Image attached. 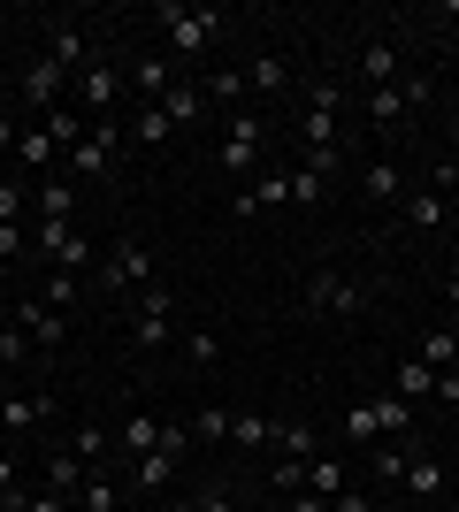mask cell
Segmentation results:
<instances>
[{
	"instance_id": "cell-6",
	"label": "cell",
	"mask_w": 459,
	"mask_h": 512,
	"mask_svg": "<svg viewBox=\"0 0 459 512\" xmlns=\"http://www.w3.org/2000/svg\"><path fill=\"white\" fill-rule=\"evenodd\" d=\"M161 23H169V54H207L215 46V8H184V0H169L161 8Z\"/></svg>"
},
{
	"instance_id": "cell-48",
	"label": "cell",
	"mask_w": 459,
	"mask_h": 512,
	"mask_svg": "<svg viewBox=\"0 0 459 512\" xmlns=\"http://www.w3.org/2000/svg\"><path fill=\"white\" fill-rule=\"evenodd\" d=\"M16 138H23V130H16V115H0V161H16Z\"/></svg>"
},
{
	"instance_id": "cell-29",
	"label": "cell",
	"mask_w": 459,
	"mask_h": 512,
	"mask_svg": "<svg viewBox=\"0 0 459 512\" xmlns=\"http://www.w3.org/2000/svg\"><path fill=\"white\" fill-rule=\"evenodd\" d=\"M375 421H383V436H391V444H406V436H414V406H406V398H375Z\"/></svg>"
},
{
	"instance_id": "cell-53",
	"label": "cell",
	"mask_w": 459,
	"mask_h": 512,
	"mask_svg": "<svg viewBox=\"0 0 459 512\" xmlns=\"http://www.w3.org/2000/svg\"><path fill=\"white\" fill-rule=\"evenodd\" d=\"M268 512H291V497H284V505H268Z\"/></svg>"
},
{
	"instance_id": "cell-8",
	"label": "cell",
	"mask_w": 459,
	"mask_h": 512,
	"mask_svg": "<svg viewBox=\"0 0 459 512\" xmlns=\"http://www.w3.org/2000/svg\"><path fill=\"white\" fill-rule=\"evenodd\" d=\"M69 85H77V77H69V69H54V62H46V54H39V62H31V69H23V77H16V100L31 107V115H54Z\"/></svg>"
},
{
	"instance_id": "cell-24",
	"label": "cell",
	"mask_w": 459,
	"mask_h": 512,
	"mask_svg": "<svg viewBox=\"0 0 459 512\" xmlns=\"http://www.w3.org/2000/svg\"><path fill=\"white\" fill-rule=\"evenodd\" d=\"M306 490H314V497H337V490H345V459L314 451V459H306Z\"/></svg>"
},
{
	"instance_id": "cell-45",
	"label": "cell",
	"mask_w": 459,
	"mask_h": 512,
	"mask_svg": "<svg viewBox=\"0 0 459 512\" xmlns=\"http://www.w3.org/2000/svg\"><path fill=\"white\" fill-rule=\"evenodd\" d=\"M23 214H31V199H23V176H16V184H0V222H23Z\"/></svg>"
},
{
	"instance_id": "cell-25",
	"label": "cell",
	"mask_w": 459,
	"mask_h": 512,
	"mask_svg": "<svg viewBox=\"0 0 459 512\" xmlns=\"http://www.w3.org/2000/svg\"><path fill=\"white\" fill-rule=\"evenodd\" d=\"M284 85H291V62H284V54H261V62L245 69V92H284Z\"/></svg>"
},
{
	"instance_id": "cell-31",
	"label": "cell",
	"mask_w": 459,
	"mask_h": 512,
	"mask_svg": "<svg viewBox=\"0 0 459 512\" xmlns=\"http://www.w3.org/2000/svg\"><path fill=\"white\" fill-rule=\"evenodd\" d=\"M77 291H85V276H62V268H46V291H39V306L69 314V306H77Z\"/></svg>"
},
{
	"instance_id": "cell-1",
	"label": "cell",
	"mask_w": 459,
	"mask_h": 512,
	"mask_svg": "<svg viewBox=\"0 0 459 512\" xmlns=\"http://www.w3.org/2000/svg\"><path fill=\"white\" fill-rule=\"evenodd\" d=\"M169 314H176L169 283H146V291L131 299V321H123V337H131V352H161V344L176 337V329H169Z\"/></svg>"
},
{
	"instance_id": "cell-20",
	"label": "cell",
	"mask_w": 459,
	"mask_h": 512,
	"mask_svg": "<svg viewBox=\"0 0 459 512\" xmlns=\"http://www.w3.org/2000/svg\"><path fill=\"white\" fill-rule=\"evenodd\" d=\"M39 130H46V146H54V153H77V146H85V115H77V107L39 115Z\"/></svg>"
},
{
	"instance_id": "cell-3",
	"label": "cell",
	"mask_w": 459,
	"mask_h": 512,
	"mask_svg": "<svg viewBox=\"0 0 459 512\" xmlns=\"http://www.w3.org/2000/svg\"><path fill=\"white\" fill-rule=\"evenodd\" d=\"M368 306V283L345 276V268H306V314H360Z\"/></svg>"
},
{
	"instance_id": "cell-16",
	"label": "cell",
	"mask_w": 459,
	"mask_h": 512,
	"mask_svg": "<svg viewBox=\"0 0 459 512\" xmlns=\"http://www.w3.org/2000/svg\"><path fill=\"white\" fill-rule=\"evenodd\" d=\"M85 459H77V451H69V444H54V451H46V490H54V497H77V490H85Z\"/></svg>"
},
{
	"instance_id": "cell-36",
	"label": "cell",
	"mask_w": 459,
	"mask_h": 512,
	"mask_svg": "<svg viewBox=\"0 0 459 512\" xmlns=\"http://www.w3.org/2000/svg\"><path fill=\"white\" fill-rule=\"evenodd\" d=\"M31 352H39V344H31V329H23V321H0V367H23Z\"/></svg>"
},
{
	"instance_id": "cell-12",
	"label": "cell",
	"mask_w": 459,
	"mask_h": 512,
	"mask_svg": "<svg viewBox=\"0 0 459 512\" xmlns=\"http://www.w3.org/2000/svg\"><path fill=\"white\" fill-rule=\"evenodd\" d=\"M360 192H368L375 207H406V169H398L391 153H375L368 169H360Z\"/></svg>"
},
{
	"instance_id": "cell-9",
	"label": "cell",
	"mask_w": 459,
	"mask_h": 512,
	"mask_svg": "<svg viewBox=\"0 0 459 512\" xmlns=\"http://www.w3.org/2000/svg\"><path fill=\"white\" fill-rule=\"evenodd\" d=\"M261 138H268V130H261V115H230V130H222V146H215V161H222V169H230V176H245V169H253V161H261Z\"/></svg>"
},
{
	"instance_id": "cell-44",
	"label": "cell",
	"mask_w": 459,
	"mask_h": 512,
	"mask_svg": "<svg viewBox=\"0 0 459 512\" xmlns=\"http://www.w3.org/2000/svg\"><path fill=\"white\" fill-rule=\"evenodd\" d=\"M306 107H314V115H337V107H345V85H329V77H314V85H306Z\"/></svg>"
},
{
	"instance_id": "cell-39",
	"label": "cell",
	"mask_w": 459,
	"mask_h": 512,
	"mask_svg": "<svg viewBox=\"0 0 459 512\" xmlns=\"http://www.w3.org/2000/svg\"><path fill=\"white\" fill-rule=\"evenodd\" d=\"M230 444H276V421H261V413H230Z\"/></svg>"
},
{
	"instance_id": "cell-54",
	"label": "cell",
	"mask_w": 459,
	"mask_h": 512,
	"mask_svg": "<svg viewBox=\"0 0 459 512\" xmlns=\"http://www.w3.org/2000/svg\"><path fill=\"white\" fill-rule=\"evenodd\" d=\"M452 16H459V0H452Z\"/></svg>"
},
{
	"instance_id": "cell-50",
	"label": "cell",
	"mask_w": 459,
	"mask_h": 512,
	"mask_svg": "<svg viewBox=\"0 0 459 512\" xmlns=\"http://www.w3.org/2000/svg\"><path fill=\"white\" fill-rule=\"evenodd\" d=\"M199 505H207V512H230V497H222V490H207V497H199Z\"/></svg>"
},
{
	"instance_id": "cell-30",
	"label": "cell",
	"mask_w": 459,
	"mask_h": 512,
	"mask_svg": "<svg viewBox=\"0 0 459 512\" xmlns=\"http://www.w3.org/2000/svg\"><path fill=\"white\" fill-rule=\"evenodd\" d=\"M391 390H414V398H437V367H421L414 352L398 360V375H391Z\"/></svg>"
},
{
	"instance_id": "cell-17",
	"label": "cell",
	"mask_w": 459,
	"mask_h": 512,
	"mask_svg": "<svg viewBox=\"0 0 459 512\" xmlns=\"http://www.w3.org/2000/svg\"><path fill=\"white\" fill-rule=\"evenodd\" d=\"M161 436H169V421H153V413H131V421L115 428V451L146 459V451H161Z\"/></svg>"
},
{
	"instance_id": "cell-34",
	"label": "cell",
	"mask_w": 459,
	"mask_h": 512,
	"mask_svg": "<svg viewBox=\"0 0 459 512\" xmlns=\"http://www.w3.org/2000/svg\"><path fill=\"white\" fill-rule=\"evenodd\" d=\"M31 207H39V222H69V207H77V192H69L62 176H54V184H39V199H31Z\"/></svg>"
},
{
	"instance_id": "cell-11",
	"label": "cell",
	"mask_w": 459,
	"mask_h": 512,
	"mask_svg": "<svg viewBox=\"0 0 459 512\" xmlns=\"http://www.w3.org/2000/svg\"><path fill=\"white\" fill-rule=\"evenodd\" d=\"M39 421H54V390H8L0 398V428L8 436H23V428H39Z\"/></svg>"
},
{
	"instance_id": "cell-4",
	"label": "cell",
	"mask_w": 459,
	"mask_h": 512,
	"mask_svg": "<svg viewBox=\"0 0 459 512\" xmlns=\"http://www.w3.org/2000/svg\"><path fill=\"white\" fill-rule=\"evenodd\" d=\"M146 283H161V276H153V253L138 245V237H115L108 268H100V291L115 299V291H146Z\"/></svg>"
},
{
	"instance_id": "cell-42",
	"label": "cell",
	"mask_w": 459,
	"mask_h": 512,
	"mask_svg": "<svg viewBox=\"0 0 459 512\" xmlns=\"http://www.w3.org/2000/svg\"><path fill=\"white\" fill-rule=\"evenodd\" d=\"M276 444H284L291 459H314V451H322V436H314L306 421H291V428H276Z\"/></svg>"
},
{
	"instance_id": "cell-43",
	"label": "cell",
	"mask_w": 459,
	"mask_h": 512,
	"mask_svg": "<svg viewBox=\"0 0 459 512\" xmlns=\"http://www.w3.org/2000/svg\"><path fill=\"white\" fill-rule=\"evenodd\" d=\"M368 115H375V123H398V115H406V92H398V85L368 92Z\"/></svg>"
},
{
	"instance_id": "cell-46",
	"label": "cell",
	"mask_w": 459,
	"mask_h": 512,
	"mask_svg": "<svg viewBox=\"0 0 459 512\" xmlns=\"http://www.w3.org/2000/svg\"><path fill=\"white\" fill-rule=\"evenodd\" d=\"M23 512H77V497H54V490H31V497H23Z\"/></svg>"
},
{
	"instance_id": "cell-38",
	"label": "cell",
	"mask_w": 459,
	"mask_h": 512,
	"mask_svg": "<svg viewBox=\"0 0 459 512\" xmlns=\"http://www.w3.org/2000/svg\"><path fill=\"white\" fill-rule=\"evenodd\" d=\"M322 192H329V176L299 161V169H291V207H322Z\"/></svg>"
},
{
	"instance_id": "cell-7",
	"label": "cell",
	"mask_w": 459,
	"mask_h": 512,
	"mask_svg": "<svg viewBox=\"0 0 459 512\" xmlns=\"http://www.w3.org/2000/svg\"><path fill=\"white\" fill-rule=\"evenodd\" d=\"M184 444H192V428H176V421H169V436H161V451H146V459H131V482H138V497L169 490V474H176V459H184Z\"/></svg>"
},
{
	"instance_id": "cell-21",
	"label": "cell",
	"mask_w": 459,
	"mask_h": 512,
	"mask_svg": "<svg viewBox=\"0 0 459 512\" xmlns=\"http://www.w3.org/2000/svg\"><path fill=\"white\" fill-rule=\"evenodd\" d=\"M69 451H77L85 467H100V459H115V436H108V421H77V428H69Z\"/></svg>"
},
{
	"instance_id": "cell-37",
	"label": "cell",
	"mask_w": 459,
	"mask_h": 512,
	"mask_svg": "<svg viewBox=\"0 0 459 512\" xmlns=\"http://www.w3.org/2000/svg\"><path fill=\"white\" fill-rule=\"evenodd\" d=\"M169 115H161V107H138V123H131V146H169Z\"/></svg>"
},
{
	"instance_id": "cell-18",
	"label": "cell",
	"mask_w": 459,
	"mask_h": 512,
	"mask_svg": "<svg viewBox=\"0 0 459 512\" xmlns=\"http://www.w3.org/2000/svg\"><path fill=\"white\" fill-rule=\"evenodd\" d=\"M406 497L414 505H444V459H406Z\"/></svg>"
},
{
	"instance_id": "cell-15",
	"label": "cell",
	"mask_w": 459,
	"mask_h": 512,
	"mask_svg": "<svg viewBox=\"0 0 459 512\" xmlns=\"http://www.w3.org/2000/svg\"><path fill=\"white\" fill-rule=\"evenodd\" d=\"M360 85H368V92L398 85V39H368V46H360Z\"/></svg>"
},
{
	"instance_id": "cell-28",
	"label": "cell",
	"mask_w": 459,
	"mask_h": 512,
	"mask_svg": "<svg viewBox=\"0 0 459 512\" xmlns=\"http://www.w3.org/2000/svg\"><path fill=\"white\" fill-rule=\"evenodd\" d=\"M77 512H123V490H115L108 474H85V490H77Z\"/></svg>"
},
{
	"instance_id": "cell-26",
	"label": "cell",
	"mask_w": 459,
	"mask_h": 512,
	"mask_svg": "<svg viewBox=\"0 0 459 512\" xmlns=\"http://www.w3.org/2000/svg\"><path fill=\"white\" fill-rule=\"evenodd\" d=\"M161 115H169L176 130H184V123H199V115H207V92H199V85H176L169 100H161Z\"/></svg>"
},
{
	"instance_id": "cell-33",
	"label": "cell",
	"mask_w": 459,
	"mask_h": 512,
	"mask_svg": "<svg viewBox=\"0 0 459 512\" xmlns=\"http://www.w3.org/2000/svg\"><path fill=\"white\" fill-rule=\"evenodd\" d=\"M199 92H207V107H238V100H245V69H222V77H199Z\"/></svg>"
},
{
	"instance_id": "cell-51",
	"label": "cell",
	"mask_w": 459,
	"mask_h": 512,
	"mask_svg": "<svg viewBox=\"0 0 459 512\" xmlns=\"http://www.w3.org/2000/svg\"><path fill=\"white\" fill-rule=\"evenodd\" d=\"M169 512H207V505H199V497H176V505Z\"/></svg>"
},
{
	"instance_id": "cell-32",
	"label": "cell",
	"mask_w": 459,
	"mask_h": 512,
	"mask_svg": "<svg viewBox=\"0 0 459 512\" xmlns=\"http://www.w3.org/2000/svg\"><path fill=\"white\" fill-rule=\"evenodd\" d=\"M368 474H375V482H406V444H391V436H383V444L368 451Z\"/></svg>"
},
{
	"instance_id": "cell-41",
	"label": "cell",
	"mask_w": 459,
	"mask_h": 512,
	"mask_svg": "<svg viewBox=\"0 0 459 512\" xmlns=\"http://www.w3.org/2000/svg\"><path fill=\"white\" fill-rule=\"evenodd\" d=\"M192 436H199V444H230V413H222V406L192 413Z\"/></svg>"
},
{
	"instance_id": "cell-2",
	"label": "cell",
	"mask_w": 459,
	"mask_h": 512,
	"mask_svg": "<svg viewBox=\"0 0 459 512\" xmlns=\"http://www.w3.org/2000/svg\"><path fill=\"white\" fill-rule=\"evenodd\" d=\"M123 146H131V130L115 123V115H100V123L85 130V146H77V153H62V161H69V176H115Z\"/></svg>"
},
{
	"instance_id": "cell-47",
	"label": "cell",
	"mask_w": 459,
	"mask_h": 512,
	"mask_svg": "<svg viewBox=\"0 0 459 512\" xmlns=\"http://www.w3.org/2000/svg\"><path fill=\"white\" fill-rule=\"evenodd\" d=\"M329 512H375V497H368V490H352V482H345V490L329 497Z\"/></svg>"
},
{
	"instance_id": "cell-40",
	"label": "cell",
	"mask_w": 459,
	"mask_h": 512,
	"mask_svg": "<svg viewBox=\"0 0 459 512\" xmlns=\"http://www.w3.org/2000/svg\"><path fill=\"white\" fill-rule=\"evenodd\" d=\"M184 360H192V367H215V360H222L215 329H184Z\"/></svg>"
},
{
	"instance_id": "cell-52",
	"label": "cell",
	"mask_w": 459,
	"mask_h": 512,
	"mask_svg": "<svg viewBox=\"0 0 459 512\" xmlns=\"http://www.w3.org/2000/svg\"><path fill=\"white\" fill-rule=\"evenodd\" d=\"M421 512H452V505H421Z\"/></svg>"
},
{
	"instance_id": "cell-35",
	"label": "cell",
	"mask_w": 459,
	"mask_h": 512,
	"mask_svg": "<svg viewBox=\"0 0 459 512\" xmlns=\"http://www.w3.org/2000/svg\"><path fill=\"white\" fill-rule=\"evenodd\" d=\"M444 214L452 207H444L437 192H406V222H414V230H444Z\"/></svg>"
},
{
	"instance_id": "cell-10",
	"label": "cell",
	"mask_w": 459,
	"mask_h": 512,
	"mask_svg": "<svg viewBox=\"0 0 459 512\" xmlns=\"http://www.w3.org/2000/svg\"><path fill=\"white\" fill-rule=\"evenodd\" d=\"M123 77H131V92L146 107H161L176 92V77H169V54H161V46H146V54H131V62H123Z\"/></svg>"
},
{
	"instance_id": "cell-19",
	"label": "cell",
	"mask_w": 459,
	"mask_h": 512,
	"mask_svg": "<svg viewBox=\"0 0 459 512\" xmlns=\"http://www.w3.org/2000/svg\"><path fill=\"white\" fill-rule=\"evenodd\" d=\"M284 199H291V169H268L245 199H230V214H261V207H284Z\"/></svg>"
},
{
	"instance_id": "cell-14",
	"label": "cell",
	"mask_w": 459,
	"mask_h": 512,
	"mask_svg": "<svg viewBox=\"0 0 459 512\" xmlns=\"http://www.w3.org/2000/svg\"><path fill=\"white\" fill-rule=\"evenodd\" d=\"M46 62L69 69V77H85V69H92V39H85V23H54V46H46Z\"/></svg>"
},
{
	"instance_id": "cell-5",
	"label": "cell",
	"mask_w": 459,
	"mask_h": 512,
	"mask_svg": "<svg viewBox=\"0 0 459 512\" xmlns=\"http://www.w3.org/2000/svg\"><path fill=\"white\" fill-rule=\"evenodd\" d=\"M69 92H77V115H92V123H100V115H115V100L131 92V77H123V62H92Z\"/></svg>"
},
{
	"instance_id": "cell-22",
	"label": "cell",
	"mask_w": 459,
	"mask_h": 512,
	"mask_svg": "<svg viewBox=\"0 0 459 512\" xmlns=\"http://www.w3.org/2000/svg\"><path fill=\"white\" fill-rule=\"evenodd\" d=\"M414 360H421V367H437V375H459V329H429Z\"/></svg>"
},
{
	"instance_id": "cell-13",
	"label": "cell",
	"mask_w": 459,
	"mask_h": 512,
	"mask_svg": "<svg viewBox=\"0 0 459 512\" xmlns=\"http://www.w3.org/2000/svg\"><path fill=\"white\" fill-rule=\"evenodd\" d=\"M16 321L31 329V344H39V352H62V344H69V314H54V306H39V299H23Z\"/></svg>"
},
{
	"instance_id": "cell-27",
	"label": "cell",
	"mask_w": 459,
	"mask_h": 512,
	"mask_svg": "<svg viewBox=\"0 0 459 512\" xmlns=\"http://www.w3.org/2000/svg\"><path fill=\"white\" fill-rule=\"evenodd\" d=\"M46 161H54V146H46V130L31 123V130H23V138H16V176H39Z\"/></svg>"
},
{
	"instance_id": "cell-49",
	"label": "cell",
	"mask_w": 459,
	"mask_h": 512,
	"mask_svg": "<svg viewBox=\"0 0 459 512\" xmlns=\"http://www.w3.org/2000/svg\"><path fill=\"white\" fill-rule=\"evenodd\" d=\"M23 482H16V451H0V497H16Z\"/></svg>"
},
{
	"instance_id": "cell-23",
	"label": "cell",
	"mask_w": 459,
	"mask_h": 512,
	"mask_svg": "<svg viewBox=\"0 0 459 512\" xmlns=\"http://www.w3.org/2000/svg\"><path fill=\"white\" fill-rule=\"evenodd\" d=\"M345 444H360V451H375V444H383V421H375V398L345 406Z\"/></svg>"
}]
</instances>
